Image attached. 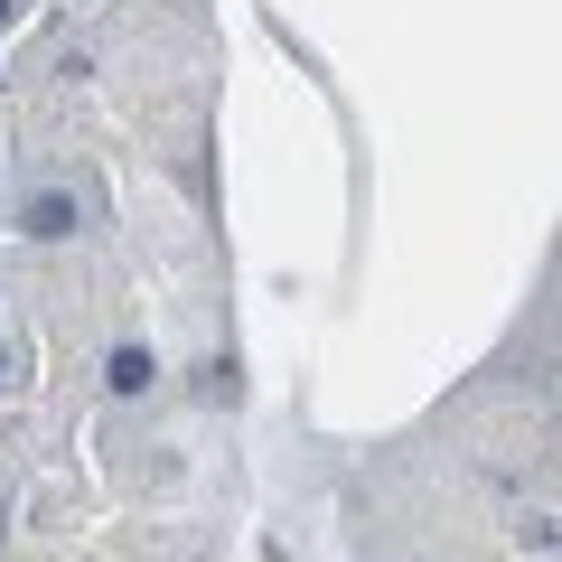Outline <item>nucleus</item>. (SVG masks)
<instances>
[{"label":"nucleus","instance_id":"7ed1b4c3","mask_svg":"<svg viewBox=\"0 0 562 562\" xmlns=\"http://www.w3.org/2000/svg\"><path fill=\"white\" fill-rule=\"evenodd\" d=\"M10 20H20V0H0V29H10Z\"/></svg>","mask_w":562,"mask_h":562},{"label":"nucleus","instance_id":"f257e3e1","mask_svg":"<svg viewBox=\"0 0 562 562\" xmlns=\"http://www.w3.org/2000/svg\"><path fill=\"white\" fill-rule=\"evenodd\" d=\"M76 225H85L76 188H29V198H20V235H29V244H66Z\"/></svg>","mask_w":562,"mask_h":562},{"label":"nucleus","instance_id":"f03ea898","mask_svg":"<svg viewBox=\"0 0 562 562\" xmlns=\"http://www.w3.org/2000/svg\"><path fill=\"white\" fill-rule=\"evenodd\" d=\"M150 375H160L150 347H113V357H103V384H113V394H150Z\"/></svg>","mask_w":562,"mask_h":562}]
</instances>
